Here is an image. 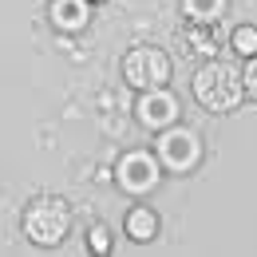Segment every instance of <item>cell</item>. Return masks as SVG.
Returning a JSON list of instances; mask_svg holds the SVG:
<instances>
[{
  "label": "cell",
  "mask_w": 257,
  "mask_h": 257,
  "mask_svg": "<svg viewBox=\"0 0 257 257\" xmlns=\"http://www.w3.org/2000/svg\"><path fill=\"white\" fill-rule=\"evenodd\" d=\"M190 87H194V99L206 111L225 115V111H233L245 99V71L237 64H225V60H206L194 71Z\"/></svg>",
  "instance_id": "cell-1"
},
{
  "label": "cell",
  "mask_w": 257,
  "mask_h": 257,
  "mask_svg": "<svg viewBox=\"0 0 257 257\" xmlns=\"http://www.w3.org/2000/svg\"><path fill=\"white\" fill-rule=\"evenodd\" d=\"M20 225H24V233H28L32 245L52 249V245L64 241L67 229H71V210H67L64 198H56V194H40V198H32V202L24 206Z\"/></svg>",
  "instance_id": "cell-2"
},
{
  "label": "cell",
  "mask_w": 257,
  "mask_h": 257,
  "mask_svg": "<svg viewBox=\"0 0 257 257\" xmlns=\"http://www.w3.org/2000/svg\"><path fill=\"white\" fill-rule=\"evenodd\" d=\"M123 79L135 91H155L170 83V56L155 44H139L123 56Z\"/></svg>",
  "instance_id": "cell-3"
},
{
  "label": "cell",
  "mask_w": 257,
  "mask_h": 257,
  "mask_svg": "<svg viewBox=\"0 0 257 257\" xmlns=\"http://www.w3.org/2000/svg\"><path fill=\"white\" fill-rule=\"evenodd\" d=\"M155 155H159V162L170 174H186L202 159V143L186 127H166V131H159V151Z\"/></svg>",
  "instance_id": "cell-4"
},
{
  "label": "cell",
  "mask_w": 257,
  "mask_h": 257,
  "mask_svg": "<svg viewBox=\"0 0 257 257\" xmlns=\"http://www.w3.org/2000/svg\"><path fill=\"white\" fill-rule=\"evenodd\" d=\"M159 170H162L159 155L131 151V155H123V159H119L115 178H119V186H123L127 194H147V190H155V186H159Z\"/></svg>",
  "instance_id": "cell-5"
},
{
  "label": "cell",
  "mask_w": 257,
  "mask_h": 257,
  "mask_svg": "<svg viewBox=\"0 0 257 257\" xmlns=\"http://www.w3.org/2000/svg\"><path fill=\"white\" fill-rule=\"evenodd\" d=\"M135 115H139V123L151 131H166L178 123V99L170 95V91H162V87H155V91H147V95L135 103Z\"/></svg>",
  "instance_id": "cell-6"
},
{
  "label": "cell",
  "mask_w": 257,
  "mask_h": 257,
  "mask_svg": "<svg viewBox=\"0 0 257 257\" xmlns=\"http://www.w3.org/2000/svg\"><path fill=\"white\" fill-rule=\"evenodd\" d=\"M182 48L198 56L202 64L206 60H218V48H222V32H218V24H186L182 28Z\"/></svg>",
  "instance_id": "cell-7"
},
{
  "label": "cell",
  "mask_w": 257,
  "mask_h": 257,
  "mask_svg": "<svg viewBox=\"0 0 257 257\" xmlns=\"http://www.w3.org/2000/svg\"><path fill=\"white\" fill-rule=\"evenodd\" d=\"M87 4L91 0H52V24L64 28V32L83 28L87 24Z\"/></svg>",
  "instance_id": "cell-8"
},
{
  "label": "cell",
  "mask_w": 257,
  "mask_h": 257,
  "mask_svg": "<svg viewBox=\"0 0 257 257\" xmlns=\"http://www.w3.org/2000/svg\"><path fill=\"white\" fill-rule=\"evenodd\" d=\"M123 222H127L123 229H127L131 241H151V237L159 233V214H155V210H147V206H135Z\"/></svg>",
  "instance_id": "cell-9"
},
{
  "label": "cell",
  "mask_w": 257,
  "mask_h": 257,
  "mask_svg": "<svg viewBox=\"0 0 257 257\" xmlns=\"http://www.w3.org/2000/svg\"><path fill=\"white\" fill-rule=\"evenodd\" d=\"M229 0H182V16L186 24H218L225 16Z\"/></svg>",
  "instance_id": "cell-10"
},
{
  "label": "cell",
  "mask_w": 257,
  "mask_h": 257,
  "mask_svg": "<svg viewBox=\"0 0 257 257\" xmlns=\"http://www.w3.org/2000/svg\"><path fill=\"white\" fill-rule=\"evenodd\" d=\"M229 44H233V52H237V56L253 60V56H257V28H249V24H245V28H237V32L229 36Z\"/></svg>",
  "instance_id": "cell-11"
},
{
  "label": "cell",
  "mask_w": 257,
  "mask_h": 257,
  "mask_svg": "<svg viewBox=\"0 0 257 257\" xmlns=\"http://www.w3.org/2000/svg\"><path fill=\"white\" fill-rule=\"evenodd\" d=\"M87 245H91V253H107V249H111V233H107L103 225H91V233H87Z\"/></svg>",
  "instance_id": "cell-12"
},
{
  "label": "cell",
  "mask_w": 257,
  "mask_h": 257,
  "mask_svg": "<svg viewBox=\"0 0 257 257\" xmlns=\"http://www.w3.org/2000/svg\"><path fill=\"white\" fill-rule=\"evenodd\" d=\"M245 95L257 99V56L249 60V67H245Z\"/></svg>",
  "instance_id": "cell-13"
},
{
  "label": "cell",
  "mask_w": 257,
  "mask_h": 257,
  "mask_svg": "<svg viewBox=\"0 0 257 257\" xmlns=\"http://www.w3.org/2000/svg\"><path fill=\"white\" fill-rule=\"evenodd\" d=\"M91 4H99V0H91Z\"/></svg>",
  "instance_id": "cell-14"
}]
</instances>
